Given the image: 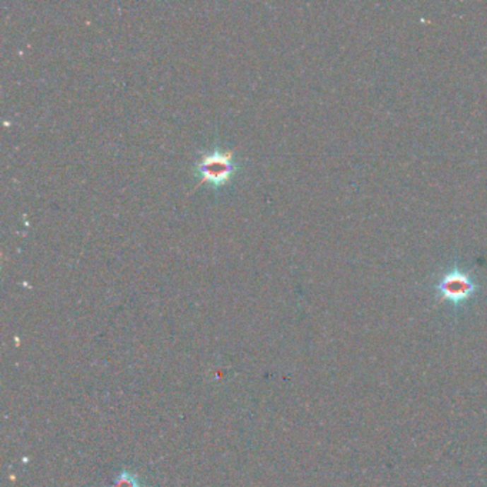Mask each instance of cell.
I'll return each instance as SVG.
<instances>
[{
  "label": "cell",
  "mask_w": 487,
  "mask_h": 487,
  "mask_svg": "<svg viewBox=\"0 0 487 487\" xmlns=\"http://www.w3.org/2000/svg\"><path fill=\"white\" fill-rule=\"evenodd\" d=\"M474 285L470 277L462 271H452L443 277L440 283L442 295L450 300H462L467 298Z\"/></svg>",
  "instance_id": "obj_2"
},
{
  "label": "cell",
  "mask_w": 487,
  "mask_h": 487,
  "mask_svg": "<svg viewBox=\"0 0 487 487\" xmlns=\"http://www.w3.org/2000/svg\"><path fill=\"white\" fill-rule=\"evenodd\" d=\"M115 487H141L139 479L129 471H123L115 480Z\"/></svg>",
  "instance_id": "obj_3"
},
{
  "label": "cell",
  "mask_w": 487,
  "mask_h": 487,
  "mask_svg": "<svg viewBox=\"0 0 487 487\" xmlns=\"http://www.w3.org/2000/svg\"><path fill=\"white\" fill-rule=\"evenodd\" d=\"M235 151H213L212 153H206L201 156L196 169L200 175L199 183L194 186L197 189L201 183L209 182L213 184H222L230 179L235 172L233 162Z\"/></svg>",
  "instance_id": "obj_1"
}]
</instances>
